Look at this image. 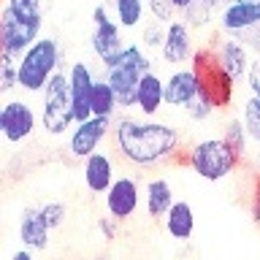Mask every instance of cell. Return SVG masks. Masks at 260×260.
Returning <instances> with one entry per match:
<instances>
[{
	"label": "cell",
	"mask_w": 260,
	"mask_h": 260,
	"mask_svg": "<svg viewBox=\"0 0 260 260\" xmlns=\"http://www.w3.org/2000/svg\"><path fill=\"white\" fill-rule=\"evenodd\" d=\"M222 141L231 146V149L239 154V157H244L247 154V146H249V138H247V130H244V122L236 117V119H228L225 125V133H222Z\"/></svg>",
	"instance_id": "484cf974"
},
{
	"label": "cell",
	"mask_w": 260,
	"mask_h": 260,
	"mask_svg": "<svg viewBox=\"0 0 260 260\" xmlns=\"http://www.w3.org/2000/svg\"><path fill=\"white\" fill-rule=\"evenodd\" d=\"M162 106H166V98H162V76L154 71H146L141 81H138L136 87V106L144 114V117H154V114L162 111Z\"/></svg>",
	"instance_id": "e0dca14e"
},
{
	"label": "cell",
	"mask_w": 260,
	"mask_h": 260,
	"mask_svg": "<svg viewBox=\"0 0 260 260\" xmlns=\"http://www.w3.org/2000/svg\"><path fill=\"white\" fill-rule=\"evenodd\" d=\"M171 6H174V11H184V8H190L195 0H168Z\"/></svg>",
	"instance_id": "d590c367"
},
{
	"label": "cell",
	"mask_w": 260,
	"mask_h": 260,
	"mask_svg": "<svg viewBox=\"0 0 260 260\" xmlns=\"http://www.w3.org/2000/svg\"><path fill=\"white\" fill-rule=\"evenodd\" d=\"M3 54H6V52H3V41H0V60H3Z\"/></svg>",
	"instance_id": "74e56055"
},
{
	"label": "cell",
	"mask_w": 260,
	"mask_h": 260,
	"mask_svg": "<svg viewBox=\"0 0 260 260\" xmlns=\"http://www.w3.org/2000/svg\"><path fill=\"white\" fill-rule=\"evenodd\" d=\"M0 138H3V103H0Z\"/></svg>",
	"instance_id": "8d00e7d4"
},
{
	"label": "cell",
	"mask_w": 260,
	"mask_h": 260,
	"mask_svg": "<svg viewBox=\"0 0 260 260\" xmlns=\"http://www.w3.org/2000/svg\"><path fill=\"white\" fill-rule=\"evenodd\" d=\"M38 125V117L27 101H6L3 103V138L8 144H22L32 136Z\"/></svg>",
	"instance_id": "8fae6325"
},
{
	"label": "cell",
	"mask_w": 260,
	"mask_h": 260,
	"mask_svg": "<svg viewBox=\"0 0 260 260\" xmlns=\"http://www.w3.org/2000/svg\"><path fill=\"white\" fill-rule=\"evenodd\" d=\"M57 71H60V44L49 36H41L16 57V87L24 92H41Z\"/></svg>",
	"instance_id": "7a4b0ae2"
},
{
	"label": "cell",
	"mask_w": 260,
	"mask_h": 260,
	"mask_svg": "<svg viewBox=\"0 0 260 260\" xmlns=\"http://www.w3.org/2000/svg\"><path fill=\"white\" fill-rule=\"evenodd\" d=\"M98 231H101V236H103L106 241H111L114 236H117V219L101 217V219H98Z\"/></svg>",
	"instance_id": "836d02e7"
},
{
	"label": "cell",
	"mask_w": 260,
	"mask_h": 260,
	"mask_svg": "<svg viewBox=\"0 0 260 260\" xmlns=\"http://www.w3.org/2000/svg\"><path fill=\"white\" fill-rule=\"evenodd\" d=\"M198 95V81L190 68H174L168 79H162V98L168 109H184Z\"/></svg>",
	"instance_id": "9a60e30c"
},
{
	"label": "cell",
	"mask_w": 260,
	"mask_h": 260,
	"mask_svg": "<svg viewBox=\"0 0 260 260\" xmlns=\"http://www.w3.org/2000/svg\"><path fill=\"white\" fill-rule=\"evenodd\" d=\"M92 52L95 57L103 62V68H111L117 62V57L125 49L122 41V27L117 24V19L109 14L106 6H95L92 8Z\"/></svg>",
	"instance_id": "52a82bcc"
},
{
	"label": "cell",
	"mask_w": 260,
	"mask_h": 260,
	"mask_svg": "<svg viewBox=\"0 0 260 260\" xmlns=\"http://www.w3.org/2000/svg\"><path fill=\"white\" fill-rule=\"evenodd\" d=\"M162 222H166V231L171 239L190 241L195 233V211L187 201H174L171 209L162 214Z\"/></svg>",
	"instance_id": "ffe728a7"
},
{
	"label": "cell",
	"mask_w": 260,
	"mask_h": 260,
	"mask_svg": "<svg viewBox=\"0 0 260 260\" xmlns=\"http://www.w3.org/2000/svg\"><path fill=\"white\" fill-rule=\"evenodd\" d=\"M249 211L255 225L260 228V174L255 176V184H252V198H249Z\"/></svg>",
	"instance_id": "d6a6232c"
},
{
	"label": "cell",
	"mask_w": 260,
	"mask_h": 260,
	"mask_svg": "<svg viewBox=\"0 0 260 260\" xmlns=\"http://www.w3.org/2000/svg\"><path fill=\"white\" fill-rule=\"evenodd\" d=\"M111 130V119L103 117H87L84 122H76L71 127V138H68V152L73 157L84 160L87 154L98 152V146L103 144V138Z\"/></svg>",
	"instance_id": "30bf717a"
},
{
	"label": "cell",
	"mask_w": 260,
	"mask_h": 260,
	"mask_svg": "<svg viewBox=\"0 0 260 260\" xmlns=\"http://www.w3.org/2000/svg\"><path fill=\"white\" fill-rule=\"evenodd\" d=\"M146 71H152V60L138 44H125L122 54L111 68H106V81L114 89L119 109H133L136 106V87Z\"/></svg>",
	"instance_id": "3957f363"
},
{
	"label": "cell",
	"mask_w": 260,
	"mask_h": 260,
	"mask_svg": "<svg viewBox=\"0 0 260 260\" xmlns=\"http://www.w3.org/2000/svg\"><path fill=\"white\" fill-rule=\"evenodd\" d=\"M114 144H117L119 154L130 160L133 166L149 168L157 162L174 157L182 146V136L174 125L160 119H136V117H119L111 127Z\"/></svg>",
	"instance_id": "6da1fadb"
},
{
	"label": "cell",
	"mask_w": 260,
	"mask_h": 260,
	"mask_svg": "<svg viewBox=\"0 0 260 260\" xmlns=\"http://www.w3.org/2000/svg\"><path fill=\"white\" fill-rule=\"evenodd\" d=\"M184 111H187V117H190L192 122H203V119H209L217 109L211 106V101H209L206 95H201V92H198L190 103L184 106Z\"/></svg>",
	"instance_id": "83f0119b"
},
{
	"label": "cell",
	"mask_w": 260,
	"mask_h": 260,
	"mask_svg": "<svg viewBox=\"0 0 260 260\" xmlns=\"http://www.w3.org/2000/svg\"><path fill=\"white\" fill-rule=\"evenodd\" d=\"M103 195H106V211L117 222L130 219L141 206V187L133 176H117Z\"/></svg>",
	"instance_id": "9c48e42d"
},
{
	"label": "cell",
	"mask_w": 260,
	"mask_h": 260,
	"mask_svg": "<svg viewBox=\"0 0 260 260\" xmlns=\"http://www.w3.org/2000/svg\"><path fill=\"white\" fill-rule=\"evenodd\" d=\"M114 160L106 152H92L84 157V184L89 192L103 195L114 182Z\"/></svg>",
	"instance_id": "ac0fdd59"
},
{
	"label": "cell",
	"mask_w": 260,
	"mask_h": 260,
	"mask_svg": "<svg viewBox=\"0 0 260 260\" xmlns=\"http://www.w3.org/2000/svg\"><path fill=\"white\" fill-rule=\"evenodd\" d=\"M162 36H166V24L152 19V22L141 30V41H138V46H141V49H160Z\"/></svg>",
	"instance_id": "f546056e"
},
{
	"label": "cell",
	"mask_w": 260,
	"mask_h": 260,
	"mask_svg": "<svg viewBox=\"0 0 260 260\" xmlns=\"http://www.w3.org/2000/svg\"><path fill=\"white\" fill-rule=\"evenodd\" d=\"M157 52H160V57L171 65V68H174V65L190 62V57L195 52L190 24L182 22V19H171L166 24V36H162V44H160Z\"/></svg>",
	"instance_id": "7c38bea8"
},
{
	"label": "cell",
	"mask_w": 260,
	"mask_h": 260,
	"mask_svg": "<svg viewBox=\"0 0 260 260\" xmlns=\"http://www.w3.org/2000/svg\"><path fill=\"white\" fill-rule=\"evenodd\" d=\"M11 260H36V257H32V252H30V249H24V247H22V249H16L14 255H11Z\"/></svg>",
	"instance_id": "e575fe53"
},
{
	"label": "cell",
	"mask_w": 260,
	"mask_h": 260,
	"mask_svg": "<svg viewBox=\"0 0 260 260\" xmlns=\"http://www.w3.org/2000/svg\"><path fill=\"white\" fill-rule=\"evenodd\" d=\"M117 98H114V89L109 87L106 79H95L92 84V95H89V114L92 117H103V119H114L117 114Z\"/></svg>",
	"instance_id": "7402d4cb"
},
{
	"label": "cell",
	"mask_w": 260,
	"mask_h": 260,
	"mask_svg": "<svg viewBox=\"0 0 260 260\" xmlns=\"http://www.w3.org/2000/svg\"><path fill=\"white\" fill-rule=\"evenodd\" d=\"M214 54H217V62L222 65V71H225L233 81H239V79L247 76L252 60H249L247 46H244L239 38H228V41H222L219 46H214Z\"/></svg>",
	"instance_id": "d6986e66"
},
{
	"label": "cell",
	"mask_w": 260,
	"mask_h": 260,
	"mask_svg": "<svg viewBox=\"0 0 260 260\" xmlns=\"http://www.w3.org/2000/svg\"><path fill=\"white\" fill-rule=\"evenodd\" d=\"M219 27L233 36H244V32L260 27V0H231L222 6L219 14Z\"/></svg>",
	"instance_id": "4fadbf2b"
},
{
	"label": "cell",
	"mask_w": 260,
	"mask_h": 260,
	"mask_svg": "<svg viewBox=\"0 0 260 260\" xmlns=\"http://www.w3.org/2000/svg\"><path fill=\"white\" fill-rule=\"evenodd\" d=\"M44 24L27 22L22 16L11 14L6 6H0V41H3V52L11 57H19L30 44H36L41 38Z\"/></svg>",
	"instance_id": "ba28073f"
},
{
	"label": "cell",
	"mask_w": 260,
	"mask_h": 260,
	"mask_svg": "<svg viewBox=\"0 0 260 260\" xmlns=\"http://www.w3.org/2000/svg\"><path fill=\"white\" fill-rule=\"evenodd\" d=\"M16 89V57L11 54H3L0 60V92H11Z\"/></svg>",
	"instance_id": "f1b7e54d"
},
{
	"label": "cell",
	"mask_w": 260,
	"mask_h": 260,
	"mask_svg": "<svg viewBox=\"0 0 260 260\" xmlns=\"http://www.w3.org/2000/svg\"><path fill=\"white\" fill-rule=\"evenodd\" d=\"M241 122H244V130H247L249 141L260 144V98H255V95L247 98L244 111H241Z\"/></svg>",
	"instance_id": "d4e9b609"
},
{
	"label": "cell",
	"mask_w": 260,
	"mask_h": 260,
	"mask_svg": "<svg viewBox=\"0 0 260 260\" xmlns=\"http://www.w3.org/2000/svg\"><path fill=\"white\" fill-rule=\"evenodd\" d=\"M190 71L195 73V81H198V92L206 95L214 109H225L233 101V89L236 81L222 71V65L217 62V54L211 46L195 49L190 57Z\"/></svg>",
	"instance_id": "277c9868"
},
{
	"label": "cell",
	"mask_w": 260,
	"mask_h": 260,
	"mask_svg": "<svg viewBox=\"0 0 260 260\" xmlns=\"http://www.w3.org/2000/svg\"><path fill=\"white\" fill-rule=\"evenodd\" d=\"M187 162L195 171V176L206 179V182H222V179H228L239 168L241 157L222 138H203V141L190 146Z\"/></svg>",
	"instance_id": "8992f818"
},
{
	"label": "cell",
	"mask_w": 260,
	"mask_h": 260,
	"mask_svg": "<svg viewBox=\"0 0 260 260\" xmlns=\"http://www.w3.org/2000/svg\"><path fill=\"white\" fill-rule=\"evenodd\" d=\"M41 125L49 136H62L65 130L76 125L71 103V84L65 71H57L46 81V87L41 89Z\"/></svg>",
	"instance_id": "5b68a950"
},
{
	"label": "cell",
	"mask_w": 260,
	"mask_h": 260,
	"mask_svg": "<svg viewBox=\"0 0 260 260\" xmlns=\"http://www.w3.org/2000/svg\"><path fill=\"white\" fill-rule=\"evenodd\" d=\"M247 84H249V95L260 98V60H252L249 62V71H247Z\"/></svg>",
	"instance_id": "1f68e13d"
},
{
	"label": "cell",
	"mask_w": 260,
	"mask_h": 260,
	"mask_svg": "<svg viewBox=\"0 0 260 260\" xmlns=\"http://www.w3.org/2000/svg\"><path fill=\"white\" fill-rule=\"evenodd\" d=\"M149 11H152V19L154 22H162V24H168L171 19H174V6L168 3V0H149Z\"/></svg>",
	"instance_id": "4dcf8cb0"
},
{
	"label": "cell",
	"mask_w": 260,
	"mask_h": 260,
	"mask_svg": "<svg viewBox=\"0 0 260 260\" xmlns=\"http://www.w3.org/2000/svg\"><path fill=\"white\" fill-rule=\"evenodd\" d=\"M3 6H6L11 14L22 16V19L44 24V14H46L44 0H3Z\"/></svg>",
	"instance_id": "cb8c5ba5"
},
{
	"label": "cell",
	"mask_w": 260,
	"mask_h": 260,
	"mask_svg": "<svg viewBox=\"0 0 260 260\" xmlns=\"http://www.w3.org/2000/svg\"><path fill=\"white\" fill-rule=\"evenodd\" d=\"M38 211H41V217H44L49 231H57V228L65 222V217H68V209H65V203H60V201H49L44 206H38Z\"/></svg>",
	"instance_id": "4316f807"
},
{
	"label": "cell",
	"mask_w": 260,
	"mask_h": 260,
	"mask_svg": "<svg viewBox=\"0 0 260 260\" xmlns=\"http://www.w3.org/2000/svg\"><path fill=\"white\" fill-rule=\"evenodd\" d=\"M49 228L44 222V217H41L38 206H27L22 209V217H19V241L24 249L30 252H41L49 247Z\"/></svg>",
	"instance_id": "2e32d148"
},
{
	"label": "cell",
	"mask_w": 260,
	"mask_h": 260,
	"mask_svg": "<svg viewBox=\"0 0 260 260\" xmlns=\"http://www.w3.org/2000/svg\"><path fill=\"white\" fill-rule=\"evenodd\" d=\"M141 198H144V206H146V214L149 217H162L166 211L171 209V203H174V187H171L168 179H149L146 182V190L141 192Z\"/></svg>",
	"instance_id": "44dd1931"
},
{
	"label": "cell",
	"mask_w": 260,
	"mask_h": 260,
	"mask_svg": "<svg viewBox=\"0 0 260 260\" xmlns=\"http://www.w3.org/2000/svg\"><path fill=\"white\" fill-rule=\"evenodd\" d=\"M95 73L87 62H73L68 68V84H71V103H73V119L84 122L89 114V95H92Z\"/></svg>",
	"instance_id": "5bb4252c"
},
{
	"label": "cell",
	"mask_w": 260,
	"mask_h": 260,
	"mask_svg": "<svg viewBox=\"0 0 260 260\" xmlns=\"http://www.w3.org/2000/svg\"><path fill=\"white\" fill-rule=\"evenodd\" d=\"M111 6H114V19L122 30L141 27L146 14V0H111Z\"/></svg>",
	"instance_id": "603a6c76"
}]
</instances>
